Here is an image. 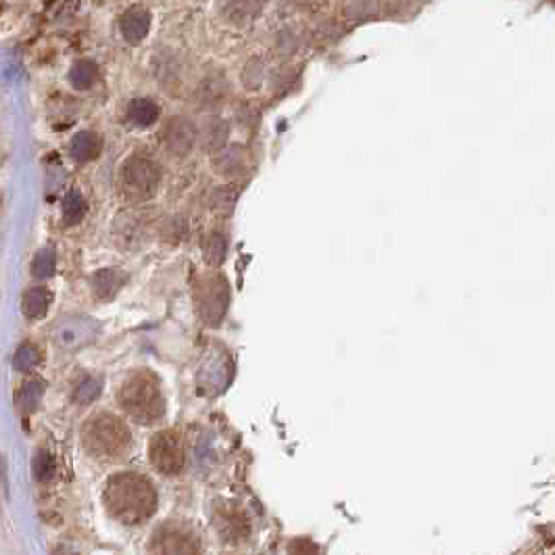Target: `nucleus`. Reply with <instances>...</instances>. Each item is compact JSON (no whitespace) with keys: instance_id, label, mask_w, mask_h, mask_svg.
<instances>
[{"instance_id":"1","label":"nucleus","mask_w":555,"mask_h":555,"mask_svg":"<svg viewBox=\"0 0 555 555\" xmlns=\"http://www.w3.org/2000/svg\"><path fill=\"white\" fill-rule=\"evenodd\" d=\"M103 503L111 518L128 526L147 522L157 509V491L147 476L122 472L105 484Z\"/></svg>"},{"instance_id":"2","label":"nucleus","mask_w":555,"mask_h":555,"mask_svg":"<svg viewBox=\"0 0 555 555\" xmlns=\"http://www.w3.org/2000/svg\"><path fill=\"white\" fill-rule=\"evenodd\" d=\"M117 403L132 420L142 426L155 424L166 415L161 382L150 370L132 371L117 390Z\"/></svg>"},{"instance_id":"3","label":"nucleus","mask_w":555,"mask_h":555,"mask_svg":"<svg viewBox=\"0 0 555 555\" xmlns=\"http://www.w3.org/2000/svg\"><path fill=\"white\" fill-rule=\"evenodd\" d=\"M81 445L97 459H119L128 453L132 434L122 420L111 414H97L81 431Z\"/></svg>"},{"instance_id":"4","label":"nucleus","mask_w":555,"mask_h":555,"mask_svg":"<svg viewBox=\"0 0 555 555\" xmlns=\"http://www.w3.org/2000/svg\"><path fill=\"white\" fill-rule=\"evenodd\" d=\"M230 305V286L222 274H207L197 286V312L201 320L209 326H218L224 320Z\"/></svg>"},{"instance_id":"5","label":"nucleus","mask_w":555,"mask_h":555,"mask_svg":"<svg viewBox=\"0 0 555 555\" xmlns=\"http://www.w3.org/2000/svg\"><path fill=\"white\" fill-rule=\"evenodd\" d=\"M161 182V167L149 157H130L122 166V188L132 199L153 197Z\"/></svg>"},{"instance_id":"6","label":"nucleus","mask_w":555,"mask_h":555,"mask_svg":"<svg viewBox=\"0 0 555 555\" xmlns=\"http://www.w3.org/2000/svg\"><path fill=\"white\" fill-rule=\"evenodd\" d=\"M149 457L150 464H153L161 474L178 476L186 464L184 439L175 431H163L155 434L149 445Z\"/></svg>"},{"instance_id":"7","label":"nucleus","mask_w":555,"mask_h":555,"mask_svg":"<svg viewBox=\"0 0 555 555\" xmlns=\"http://www.w3.org/2000/svg\"><path fill=\"white\" fill-rule=\"evenodd\" d=\"M201 550L199 539L182 526H163L155 533L150 551L155 553H197Z\"/></svg>"},{"instance_id":"8","label":"nucleus","mask_w":555,"mask_h":555,"mask_svg":"<svg viewBox=\"0 0 555 555\" xmlns=\"http://www.w3.org/2000/svg\"><path fill=\"white\" fill-rule=\"evenodd\" d=\"M163 147H166L174 157H186L191 153L194 142H197V128L192 122L184 117H174L166 124L161 132Z\"/></svg>"},{"instance_id":"9","label":"nucleus","mask_w":555,"mask_h":555,"mask_svg":"<svg viewBox=\"0 0 555 555\" xmlns=\"http://www.w3.org/2000/svg\"><path fill=\"white\" fill-rule=\"evenodd\" d=\"M97 332V326L88 320H67L61 321V326L56 328V343L63 349H75V346L88 343Z\"/></svg>"},{"instance_id":"10","label":"nucleus","mask_w":555,"mask_h":555,"mask_svg":"<svg viewBox=\"0 0 555 555\" xmlns=\"http://www.w3.org/2000/svg\"><path fill=\"white\" fill-rule=\"evenodd\" d=\"M119 30H122L124 38L128 42H141L150 30V13L144 9H130L124 13L122 21H119Z\"/></svg>"},{"instance_id":"11","label":"nucleus","mask_w":555,"mask_h":555,"mask_svg":"<svg viewBox=\"0 0 555 555\" xmlns=\"http://www.w3.org/2000/svg\"><path fill=\"white\" fill-rule=\"evenodd\" d=\"M125 282H128V276H125L122 269H100V272H97L92 278L94 295H97L100 301H109L122 290Z\"/></svg>"},{"instance_id":"12","label":"nucleus","mask_w":555,"mask_h":555,"mask_svg":"<svg viewBox=\"0 0 555 555\" xmlns=\"http://www.w3.org/2000/svg\"><path fill=\"white\" fill-rule=\"evenodd\" d=\"M100 149H103V141H100L98 134L94 132H78L73 136L72 144H69V155L73 157L75 161H92L100 155Z\"/></svg>"},{"instance_id":"13","label":"nucleus","mask_w":555,"mask_h":555,"mask_svg":"<svg viewBox=\"0 0 555 555\" xmlns=\"http://www.w3.org/2000/svg\"><path fill=\"white\" fill-rule=\"evenodd\" d=\"M159 115H161L159 105L150 98H136L132 100L128 107L130 122L138 125V128H149V125H153L157 119H159Z\"/></svg>"},{"instance_id":"14","label":"nucleus","mask_w":555,"mask_h":555,"mask_svg":"<svg viewBox=\"0 0 555 555\" xmlns=\"http://www.w3.org/2000/svg\"><path fill=\"white\" fill-rule=\"evenodd\" d=\"M50 293L47 288L38 286V288H30L28 293L23 295V301H21V307H23V313L28 320H40L47 315L48 312V305H50Z\"/></svg>"},{"instance_id":"15","label":"nucleus","mask_w":555,"mask_h":555,"mask_svg":"<svg viewBox=\"0 0 555 555\" xmlns=\"http://www.w3.org/2000/svg\"><path fill=\"white\" fill-rule=\"evenodd\" d=\"M263 3L266 0H222V11L230 21L241 23L253 19L261 11Z\"/></svg>"},{"instance_id":"16","label":"nucleus","mask_w":555,"mask_h":555,"mask_svg":"<svg viewBox=\"0 0 555 555\" xmlns=\"http://www.w3.org/2000/svg\"><path fill=\"white\" fill-rule=\"evenodd\" d=\"M98 80V67L92 61H78L69 72V81L78 90H88L97 84Z\"/></svg>"},{"instance_id":"17","label":"nucleus","mask_w":555,"mask_h":555,"mask_svg":"<svg viewBox=\"0 0 555 555\" xmlns=\"http://www.w3.org/2000/svg\"><path fill=\"white\" fill-rule=\"evenodd\" d=\"M86 216V201L80 192H67L65 199H63V222L65 226H75L80 224Z\"/></svg>"},{"instance_id":"18","label":"nucleus","mask_w":555,"mask_h":555,"mask_svg":"<svg viewBox=\"0 0 555 555\" xmlns=\"http://www.w3.org/2000/svg\"><path fill=\"white\" fill-rule=\"evenodd\" d=\"M42 393H44V384L42 382L31 380V382L25 384V387L21 388V393H19V397H17L19 409H21L23 414L34 412L36 406L42 399Z\"/></svg>"},{"instance_id":"19","label":"nucleus","mask_w":555,"mask_h":555,"mask_svg":"<svg viewBox=\"0 0 555 555\" xmlns=\"http://www.w3.org/2000/svg\"><path fill=\"white\" fill-rule=\"evenodd\" d=\"M226 253H228V241H226L224 235L216 232L205 244V261L209 266H219V263H224Z\"/></svg>"},{"instance_id":"20","label":"nucleus","mask_w":555,"mask_h":555,"mask_svg":"<svg viewBox=\"0 0 555 555\" xmlns=\"http://www.w3.org/2000/svg\"><path fill=\"white\" fill-rule=\"evenodd\" d=\"M31 470H34V476L36 481L40 482H48L50 478L55 476L56 472V464H55V457L50 456L48 451L40 449L34 456V462H31Z\"/></svg>"},{"instance_id":"21","label":"nucleus","mask_w":555,"mask_h":555,"mask_svg":"<svg viewBox=\"0 0 555 555\" xmlns=\"http://www.w3.org/2000/svg\"><path fill=\"white\" fill-rule=\"evenodd\" d=\"M38 363H40V351L30 343L19 346L15 359H13V365H15L19 371H31Z\"/></svg>"},{"instance_id":"22","label":"nucleus","mask_w":555,"mask_h":555,"mask_svg":"<svg viewBox=\"0 0 555 555\" xmlns=\"http://www.w3.org/2000/svg\"><path fill=\"white\" fill-rule=\"evenodd\" d=\"M55 268H56V257L53 249H42L40 253L34 257V263H31V272H34L36 278H40V280L53 276Z\"/></svg>"},{"instance_id":"23","label":"nucleus","mask_w":555,"mask_h":555,"mask_svg":"<svg viewBox=\"0 0 555 555\" xmlns=\"http://www.w3.org/2000/svg\"><path fill=\"white\" fill-rule=\"evenodd\" d=\"M98 395H100V382L97 378H86V380L75 388L73 399L81 403V406H88V403H92Z\"/></svg>"},{"instance_id":"24","label":"nucleus","mask_w":555,"mask_h":555,"mask_svg":"<svg viewBox=\"0 0 555 555\" xmlns=\"http://www.w3.org/2000/svg\"><path fill=\"white\" fill-rule=\"evenodd\" d=\"M235 201H236V194L230 192V188H219V191L216 192V197H213V209L219 211V213H230L232 209H235Z\"/></svg>"},{"instance_id":"25","label":"nucleus","mask_w":555,"mask_h":555,"mask_svg":"<svg viewBox=\"0 0 555 555\" xmlns=\"http://www.w3.org/2000/svg\"><path fill=\"white\" fill-rule=\"evenodd\" d=\"M551 3H553V4H555V0H551Z\"/></svg>"}]
</instances>
